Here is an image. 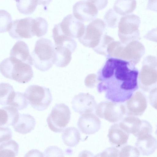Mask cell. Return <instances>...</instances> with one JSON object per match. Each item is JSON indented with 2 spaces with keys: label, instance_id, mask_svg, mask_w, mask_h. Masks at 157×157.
Masks as SVG:
<instances>
[{
  "label": "cell",
  "instance_id": "12",
  "mask_svg": "<svg viewBox=\"0 0 157 157\" xmlns=\"http://www.w3.org/2000/svg\"><path fill=\"white\" fill-rule=\"evenodd\" d=\"M125 106L126 115L141 116L143 114L147 107V98L141 92L137 91L126 101Z\"/></svg>",
  "mask_w": 157,
  "mask_h": 157
},
{
  "label": "cell",
  "instance_id": "1",
  "mask_svg": "<svg viewBox=\"0 0 157 157\" xmlns=\"http://www.w3.org/2000/svg\"><path fill=\"white\" fill-rule=\"evenodd\" d=\"M139 73L132 61L109 58L98 72L97 90L111 101L124 102L138 89Z\"/></svg>",
  "mask_w": 157,
  "mask_h": 157
},
{
  "label": "cell",
  "instance_id": "3",
  "mask_svg": "<svg viewBox=\"0 0 157 157\" xmlns=\"http://www.w3.org/2000/svg\"><path fill=\"white\" fill-rule=\"evenodd\" d=\"M54 52L55 47L50 40L40 38L36 41L31 53L33 65L41 71L49 70L53 66Z\"/></svg>",
  "mask_w": 157,
  "mask_h": 157
},
{
  "label": "cell",
  "instance_id": "22",
  "mask_svg": "<svg viewBox=\"0 0 157 157\" xmlns=\"http://www.w3.org/2000/svg\"><path fill=\"white\" fill-rule=\"evenodd\" d=\"M52 37L55 46H61L69 48L72 53L75 50L77 44L73 38L65 36L54 28L52 29Z\"/></svg>",
  "mask_w": 157,
  "mask_h": 157
},
{
  "label": "cell",
  "instance_id": "31",
  "mask_svg": "<svg viewBox=\"0 0 157 157\" xmlns=\"http://www.w3.org/2000/svg\"><path fill=\"white\" fill-rule=\"evenodd\" d=\"M118 15L112 9L109 10L106 12L104 19L108 27L112 28L117 27L120 19Z\"/></svg>",
  "mask_w": 157,
  "mask_h": 157
},
{
  "label": "cell",
  "instance_id": "8",
  "mask_svg": "<svg viewBox=\"0 0 157 157\" xmlns=\"http://www.w3.org/2000/svg\"><path fill=\"white\" fill-rule=\"evenodd\" d=\"M54 28L66 36L79 38L84 34L85 26L83 22L71 14L65 17L61 22L55 25Z\"/></svg>",
  "mask_w": 157,
  "mask_h": 157
},
{
  "label": "cell",
  "instance_id": "27",
  "mask_svg": "<svg viewBox=\"0 0 157 157\" xmlns=\"http://www.w3.org/2000/svg\"><path fill=\"white\" fill-rule=\"evenodd\" d=\"M18 151L17 143L13 140H9L0 145V157H15Z\"/></svg>",
  "mask_w": 157,
  "mask_h": 157
},
{
  "label": "cell",
  "instance_id": "33",
  "mask_svg": "<svg viewBox=\"0 0 157 157\" xmlns=\"http://www.w3.org/2000/svg\"><path fill=\"white\" fill-rule=\"evenodd\" d=\"M12 131L7 127L0 126V144L8 141L12 137Z\"/></svg>",
  "mask_w": 157,
  "mask_h": 157
},
{
  "label": "cell",
  "instance_id": "17",
  "mask_svg": "<svg viewBox=\"0 0 157 157\" xmlns=\"http://www.w3.org/2000/svg\"><path fill=\"white\" fill-rule=\"evenodd\" d=\"M130 133L126 131L119 123L115 124L110 127L108 134L110 142L119 147L126 144Z\"/></svg>",
  "mask_w": 157,
  "mask_h": 157
},
{
  "label": "cell",
  "instance_id": "10",
  "mask_svg": "<svg viewBox=\"0 0 157 157\" xmlns=\"http://www.w3.org/2000/svg\"><path fill=\"white\" fill-rule=\"evenodd\" d=\"M140 17L134 14L122 17L118 23V35L120 38L131 39L139 36Z\"/></svg>",
  "mask_w": 157,
  "mask_h": 157
},
{
  "label": "cell",
  "instance_id": "2",
  "mask_svg": "<svg viewBox=\"0 0 157 157\" xmlns=\"http://www.w3.org/2000/svg\"><path fill=\"white\" fill-rule=\"evenodd\" d=\"M30 65L10 57L0 63V71L4 77L18 82L25 83L33 77V71Z\"/></svg>",
  "mask_w": 157,
  "mask_h": 157
},
{
  "label": "cell",
  "instance_id": "19",
  "mask_svg": "<svg viewBox=\"0 0 157 157\" xmlns=\"http://www.w3.org/2000/svg\"><path fill=\"white\" fill-rule=\"evenodd\" d=\"M36 123L35 118L30 115L20 113L17 121L13 126L16 132L25 134L34 129Z\"/></svg>",
  "mask_w": 157,
  "mask_h": 157
},
{
  "label": "cell",
  "instance_id": "36",
  "mask_svg": "<svg viewBox=\"0 0 157 157\" xmlns=\"http://www.w3.org/2000/svg\"><path fill=\"white\" fill-rule=\"evenodd\" d=\"M52 0H37L38 4L42 5L44 6L48 5Z\"/></svg>",
  "mask_w": 157,
  "mask_h": 157
},
{
  "label": "cell",
  "instance_id": "37",
  "mask_svg": "<svg viewBox=\"0 0 157 157\" xmlns=\"http://www.w3.org/2000/svg\"><path fill=\"white\" fill-rule=\"evenodd\" d=\"M13 0L17 2H18L19 1V0Z\"/></svg>",
  "mask_w": 157,
  "mask_h": 157
},
{
  "label": "cell",
  "instance_id": "9",
  "mask_svg": "<svg viewBox=\"0 0 157 157\" xmlns=\"http://www.w3.org/2000/svg\"><path fill=\"white\" fill-rule=\"evenodd\" d=\"M119 123L126 131L137 138L146 134L152 133V127L150 123L136 116H127Z\"/></svg>",
  "mask_w": 157,
  "mask_h": 157
},
{
  "label": "cell",
  "instance_id": "30",
  "mask_svg": "<svg viewBox=\"0 0 157 157\" xmlns=\"http://www.w3.org/2000/svg\"><path fill=\"white\" fill-rule=\"evenodd\" d=\"M12 21L10 14L7 11L0 10V33H4L9 30Z\"/></svg>",
  "mask_w": 157,
  "mask_h": 157
},
{
  "label": "cell",
  "instance_id": "34",
  "mask_svg": "<svg viewBox=\"0 0 157 157\" xmlns=\"http://www.w3.org/2000/svg\"><path fill=\"white\" fill-rule=\"evenodd\" d=\"M119 151L114 147L107 148L99 154V157H118L119 156Z\"/></svg>",
  "mask_w": 157,
  "mask_h": 157
},
{
  "label": "cell",
  "instance_id": "26",
  "mask_svg": "<svg viewBox=\"0 0 157 157\" xmlns=\"http://www.w3.org/2000/svg\"><path fill=\"white\" fill-rule=\"evenodd\" d=\"M28 103L24 94L14 91L9 98L7 105L16 108L17 110H21L26 108Z\"/></svg>",
  "mask_w": 157,
  "mask_h": 157
},
{
  "label": "cell",
  "instance_id": "29",
  "mask_svg": "<svg viewBox=\"0 0 157 157\" xmlns=\"http://www.w3.org/2000/svg\"><path fill=\"white\" fill-rule=\"evenodd\" d=\"M14 91L10 84L5 82L0 83V104L7 105L9 98Z\"/></svg>",
  "mask_w": 157,
  "mask_h": 157
},
{
  "label": "cell",
  "instance_id": "25",
  "mask_svg": "<svg viewBox=\"0 0 157 157\" xmlns=\"http://www.w3.org/2000/svg\"><path fill=\"white\" fill-rule=\"evenodd\" d=\"M48 24L44 18L38 17L32 19L31 30L33 36L40 37L44 36L47 33Z\"/></svg>",
  "mask_w": 157,
  "mask_h": 157
},
{
  "label": "cell",
  "instance_id": "16",
  "mask_svg": "<svg viewBox=\"0 0 157 157\" xmlns=\"http://www.w3.org/2000/svg\"><path fill=\"white\" fill-rule=\"evenodd\" d=\"M157 140L151 134L147 133L137 137L136 147L140 154L148 156L153 154L157 149Z\"/></svg>",
  "mask_w": 157,
  "mask_h": 157
},
{
  "label": "cell",
  "instance_id": "28",
  "mask_svg": "<svg viewBox=\"0 0 157 157\" xmlns=\"http://www.w3.org/2000/svg\"><path fill=\"white\" fill-rule=\"evenodd\" d=\"M37 5V0H19L17 2L16 6L20 13L28 15L35 11Z\"/></svg>",
  "mask_w": 157,
  "mask_h": 157
},
{
  "label": "cell",
  "instance_id": "5",
  "mask_svg": "<svg viewBox=\"0 0 157 157\" xmlns=\"http://www.w3.org/2000/svg\"><path fill=\"white\" fill-rule=\"evenodd\" d=\"M71 114L68 106L63 103L56 104L47 118L48 127L56 133L63 131L70 121Z\"/></svg>",
  "mask_w": 157,
  "mask_h": 157
},
{
  "label": "cell",
  "instance_id": "11",
  "mask_svg": "<svg viewBox=\"0 0 157 157\" xmlns=\"http://www.w3.org/2000/svg\"><path fill=\"white\" fill-rule=\"evenodd\" d=\"M95 6L89 1H81L76 2L73 7V15L83 22L94 20L98 13Z\"/></svg>",
  "mask_w": 157,
  "mask_h": 157
},
{
  "label": "cell",
  "instance_id": "4",
  "mask_svg": "<svg viewBox=\"0 0 157 157\" xmlns=\"http://www.w3.org/2000/svg\"><path fill=\"white\" fill-rule=\"evenodd\" d=\"M24 94L32 107L40 111L48 108L52 100L48 88L36 85L29 86Z\"/></svg>",
  "mask_w": 157,
  "mask_h": 157
},
{
  "label": "cell",
  "instance_id": "15",
  "mask_svg": "<svg viewBox=\"0 0 157 157\" xmlns=\"http://www.w3.org/2000/svg\"><path fill=\"white\" fill-rule=\"evenodd\" d=\"M101 121L98 117L92 113H84L79 118L77 125L82 133L92 135L98 132L101 127Z\"/></svg>",
  "mask_w": 157,
  "mask_h": 157
},
{
  "label": "cell",
  "instance_id": "21",
  "mask_svg": "<svg viewBox=\"0 0 157 157\" xmlns=\"http://www.w3.org/2000/svg\"><path fill=\"white\" fill-rule=\"evenodd\" d=\"M18 115V110L12 106H5L0 109V126H13Z\"/></svg>",
  "mask_w": 157,
  "mask_h": 157
},
{
  "label": "cell",
  "instance_id": "18",
  "mask_svg": "<svg viewBox=\"0 0 157 157\" xmlns=\"http://www.w3.org/2000/svg\"><path fill=\"white\" fill-rule=\"evenodd\" d=\"M10 56L14 58L31 66L33 65L32 58L27 44L21 40L17 41L10 52Z\"/></svg>",
  "mask_w": 157,
  "mask_h": 157
},
{
  "label": "cell",
  "instance_id": "32",
  "mask_svg": "<svg viewBox=\"0 0 157 157\" xmlns=\"http://www.w3.org/2000/svg\"><path fill=\"white\" fill-rule=\"evenodd\" d=\"M140 154L136 147L126 145L121 148L119 152V157H138Z\"/></svg>",
  "mask_w": 157,
  "mask_h": 157
},
{
  "label": "cell",
  "instance_id": "35",
  "mask_svg": "<svg viewBox=\"0 0 157 157\" xmlns=\"http://www.w3.org/2000/svg\"><path fill=\"white\" fill-rule=\"evenodd\" d=\"M93 3L98 10H101L107 5L108 0H87Z\"/></svg>",
  "mask_w": 157,
  "mask_h": 157
},
{
  "label": "cell",
  "instance_id": "24",
  "mask_svg": "<svg viewBox=\"0 0 157 157\" xmlns=\"http://www.w3.org/2000/svg\"><path fill=\"white\" fill-rule=\"evenodd\" d=\"M62 139L64 144L71 147L77 145L80 140V135L79 131L75 127H69L63 131Z\"/></svg>",
  "mask_w": 157,
  "mask_h": 157
},
{
  "label": "cell",
  "instance_id": "13",
  "mask_svg": "<svg viewBox=\"0 0 157 157\" xmlns=\"http://www.w3.org/2000/svg\"><path fill=\"white\" fill-rule=\"evenodd\" d=\"M74 111L80 114L92 113L97 104L94 97L88 93H80L75 95L71 102Z\"/></svg>",
  "mask_w": 157,
  "mask_h": 157
},
{
  "label": "cell",
  "instance_id": "23",
  "mask_svg": "<svg viewBox=\"0 0 157 157\" xmlns=\"http://www.w3.org/2000/svg\"><path fill=\"white\" fill-rule=\"evenodd\" d=\"M136 6V0H116L113 9L117 14L123 16L133 12Z\"/></svg>",
  "mask_w": 157,
  "mask_h": 157
},
{
  "label": "cell",
  "instance_id": "6",
  "mask_svg": "<svg viewBox=\"0 0 157 157\" xmlns=\"http://www.w3.org/2000/svg\"><path fill=\"white\" fill-rule=\"evenodd\" d=\"M95 110L97 117L112 123L121 121L126 113L125 105L122 103L111 101L100 102Z\"/></svg>",
  "mask_w": 157,
  "mask_h": 157
},
{
  "label": "cell",
  "instance_id": "7",
  "mask_svg": "<svg viewBox=\"0 0 157 157\" xmlns=\"http://www.w3.org/2000/svg\"><path fill=\"white\" fill-rule=\"evenodd\" d=\"M106 26L105 23L101 19H94L85 26L84 33L78 38L79 41L85 47L94 48L105 30Z\"/></svg>",
  "mask_w": 157,
  "mask_h": 157
},
{
  "label": "cell",
  "instance_id": "20",
  "mask_svg": "<svg viewBox=\"0 0 157 157\" xmlns=\"http://www.w3.org/2000/svg\"><path fill=\"white\" fill-rule=\"evenodd\" d=\"M72 53L71 51L66 47L55 46L53 64L58 67H66L71 61Z\"/></svg>",
  "mask_w": 157,
  "mask_h": 157
},
{
  "label": "cell",
  "instance_id": "14",
  "mask_svg": "<svg viewBox=\"0 0 157 157\" xmlns=\"http://www.w3.org/2000/svg\"><path fill=\"white\" fill-rule=\"evenodd\" d=\"M32 19L27 17L13 21L8 31L10 36L16 39L32 38L33 36L31 30Z\"/></svg>",
  "mask_w": 157,
  "mask_h": 157
}]
</instances>
